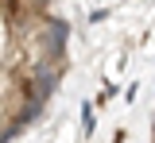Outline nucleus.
<instances>
[{
	"mask_svg": "<svg viewBox=\"0 0 155 143\" xmlns=\"http://www.w3.org/2000/svg\"><path fill=\"white\" fill-rule=\"evenodd\" d=\"M66 39H70V23L58 16H43L39 20V54L43 58L66 62Z\"/></svg>",
	"mask_w": 155,
	"mask_h": 143,
	"instance_id": "nucleus-1",
	"label": "nucleus"
},
{
	"mask_svg": "<svg viewBox=\"0 0 155 143\" xmlns=\"http://www.w3.org/2000/svg\"><path fill=\"white\" fill-rule=\"evenodd\" d=\"M23 4H27L35 16H47V8H51V0H23Z\"/></svg>",
	"mask_w": 155,
	"mask_h": 143,
	"instance_id": "nucleus-2",
	"label": "nucleus"
},
{
	"mask_svg": "<svg viewBox=\"0 0 155 143\" xmlns=\"http://www.w3.org/2000/svg\"><path fill=\"white\" fill-rule=\"evenodd\" d=\"M93 108H85V116H81V135H93Z\"/></svg>",
	"mask_w": 155,
	"mask_h": 143,
	"instance_id": "nucleus-3",
	"label": "nucleus"
}]
</instances>
